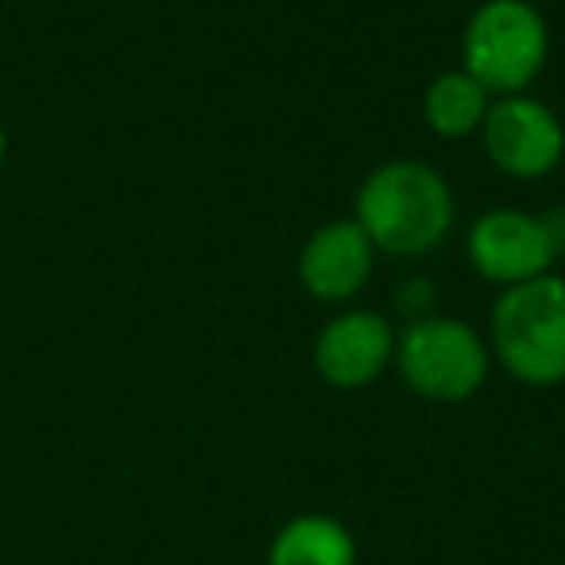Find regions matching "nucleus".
Masks as SVG:
<instances>
[{"label":"nucleus","mask_w":565,"mask_h":565,"mask_svg":"<svg viewBox=\"0 0 565 565\" xmlns=\"http://www.w3.org/2000/svg\"><path fill=\"white\" fill-rule=\"evenodd\" d=\"M454 217L457 202L446 174L418 159H392L356 190L353 221L384 256H430L449 236Z\"/></svg>","instance_id":"1"},{"label":"nucleus","mask_w":565,"mask_h":565,"mask_svg":"<svg viewBox=\"0 0 565 565\" xmlns=\"http://www.w3.org/2000/svg\"><path fill=\"white\" fill-rule=\"evenodd\" d=\"M488 349L511 380L526 387L565 384V279H539L503 287L488 318Z\"/></svg>","instance_id":"2"},{"label":"nucleus","mask_w":565,"mask_h":565,"mask_svg":"<svg viewBox=\"0 0 565 565\" xmlns=\"http://www.w3.org/2000/svg\"><path fill=\"white\" fill-rule=\"evenodd\" d=\"M546 58L550 28L531 0H484L461 32V71L492 97L526 94Z\"/></svg>","instance_id":"3"},{"label":"nucleus","mask_w":565,"mask_h":565,"mask_svg":"<svg viewBox=\"0 0 565 565\" xmlns=\"http://www.w3.org/2000/svg\"><path fill=\"white\" fill-rule=\"evenodd\" d=\"M395 369L403 384L430 403H465L484 387L492 349L469 322L446 315L415 318L395 338Z\"/></svg>","instance_id":"4"},{"label":"nucleus","mask_w":565,"mask_h":565,"mask_svg":"<svg viewBox=\"0 0 565 565\" xmlns=\"http://www.w3.org/2000/svg\"><path fill=\"white\" fill-rule=\"evenodd\" d=\"M480 143L495 171L511 179H546L565 156V125L546 102L531 94L492 97Z\"/></svg>","instance_id":"5"},{"label":"nucleus","mask_w":565,"mask_h":565,"mask_svg":"<svg viewBox=\"0 0 565 565\" xmlns=\"http://www.w3.org/2000/svg\"><path fill=\"white\" fill-rule=\"evenodd\" d=\"M465 252H469V264L477 267V275L495 282L500 291L550 275L557 264L542 217L515 210V205H495V210L480 213L469 228Z\"/></svg>","instance_id":"6"},{"label":"nucleus","mask_w":565,"mask_h":565,"mask_svg":"<svg viewBox=\"0 0 565 565\" xmlns=\"http://www.w3.org/2000/svg\"><path fill=\"white\" fill-rule=\"evenodd\" d=\"M395 326L380 310L349 307L333 315L315 338V369L338 392H356L395 364Z\"/></svg>","instance_id":"7"},{"label":"nucleus","mask_w":565,"mask_h":565,"mask_svg":"<svg viewBox=\"0 0 565 565\" xmlns=\"http://www.w3.org/2000/svg\"><path fill=\"white\" fill-rule=\"evenodd\" d=\"M376 244L353 217L318 225L299 248V282L318 302H353L376 271Z\"/></svg>","instance_id":"8"},{"label":"nucleus","mask_w":565,"mask_h":565,"mask_svg":"<svg viewBox=\"0 0 565 565\" xmlns=\"http://www.w3.org/2000/svg\"><path fill=\"white\" fill-rule=\"evenodd\" d=\"M267 565H356V539L341 519L307 511L275 531Z\"/></svg>","instance_id":"9"},{"label":"nucleus","mask_w":565,"mask_h":565,"mask_svg":"<svg viewBox=\"0 0 565 565\" xmlns=\"http://www.w3.org/2000/svg\"><path fill=\"white\" fill-rule=\"evenodd\" d=\"M488 109H492V94L461 66L457 71H441L423 94V120L441 140L480 136Z\"/></svg>","instance_id":"10"},{"label":"nucleus","mask_w":565,"mask_h":565,"mask_svg":"<svg viewBox=\"0 0 565 565\" xmlns=\"http://www.w3.org/2000/svg\"><path fill=\"white\" fill-rule=\"evenodd\" d=\"M399 307L411 310V315H418V318H426V315H430V307H434V287H430V282H423V279L403 282V287H399Z\"/></svg>","instance_id":"11"},{"label":"nucleus","mask_w":565,"mask_h":565,"mask_svg":"<svg viewBox=\"0 0 565 565\" xmlns=\"http://www.w3.org/2000/svg\"><path fill=\"white\" fill-rule=\"evenodd\" d=\"M539 217H542V225H546L550 244H554V256L562 259L565 256V205H554V210L539 213Z\"/></svg>","instance_id":"12"},{"label":"nucleus","mask_w":565,"mask_h":565,"mask_svg":"<svg viewBox=\"0 0 565 565\" xmlns=\"http://www.w3.org/2000/svg\"><path fill=\"white\" fill-rule=\"evenodd\" d=\"M4 156H9V132L0 128V163H4Z\"/></svg>","instance_id":"13"}]
</instances>
